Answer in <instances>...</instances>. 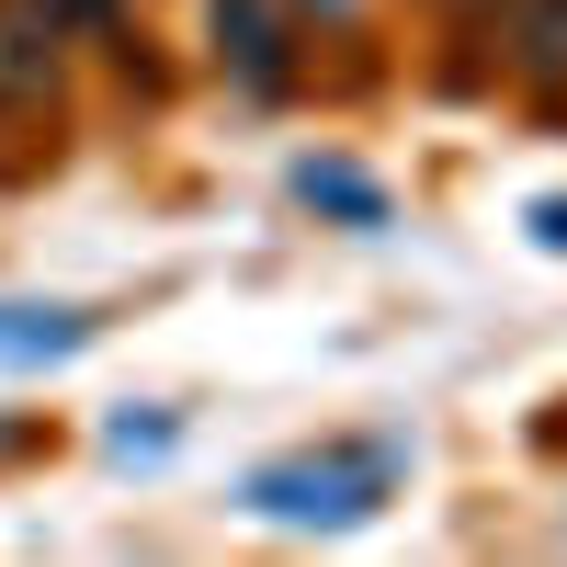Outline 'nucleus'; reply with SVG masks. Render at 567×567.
<instances>
[{"instance_id": "1", "label": "nucleus", "mask_w": 567, "mask_h": 567, "mask_svg": "<svg viewBox=\"0 0 567 567\" xmlns=\"http://www.w3.org/2000/svg\"><path fill=\"white\" fill-rule=\"evenodd\" d=\"M398 477H409V443H386V432L374 443H307V454L250 465L239 511L250 523H296V534H341V523H363V511H386Z\"/></svg>"}, {"instance_id": "2", "label": "nucleus", "mask_w": 567, "mask_h": 567, "mask_svg": "<svg viewBox=\"0 0 567 567\" xmlns=\"http://www.w3.org/2000/svg\"><path fill=\"white\" fill-rule=\"evenodd\" d=\"M216 45H227V69H239L250 91L284 80V12L272 0H216Z\"/></svg>"}, {"instance_id": "3", "label": "nucleus", "mask_w": 567, "mask_h": 567, "mask_svg": "<svg viewBox=\"0 0 567 567\" xmlns=\"http://www.w3.org/2000/svg\"><path fill=\"white\" fill-rule=\"evenodd\" d=\"M296 205H318V216H341V227H386V182H363L352 159H296Z\"/></svg>"}, {"instance_id": "4", "label": "nucleus", "mask_w": 567, "mask_h": 567, "mask_svg": "<svg viewBox=\"0 0 567 567\" xmlns=\"http://www.w3.org/2000/svg\"><path fill=\"white\" fill-rule=\"evenodd\" d=\"M91 307H0V363H58V352H80L91 341Z\"/></svg>"}, {"instance_id": "5", "label": "nucleus", "mask_w": 567, "mask_h": 567, "mask_svg": "<svg viewBox=\"0 0 567 567\" xmlns=\"http://www.w3.org/2000/svg\"><path fill=\"white\" fill-rule=\"evenodd\" d=\"M171 443H182L171 409H114V420H103V454H114V465H159Z\"/></svg>"}, {"instance_id": "6", "label": "nucleus", "mask_w": 567, "mask_h": 567, "mask_svg": "<svg viewBox=\"0 0 567 567\" xmlns=\"http://www.w3.org/2000/svg\"><path fill=\"white\" fill-rule=\"evenodd\" d=\"M511 45L523 69H567V0H511Z\"/></svg>"}, {"instance_id": "7", "label": "nucleus", "mask_w": 567, "mask_h": 567, "mask_svg": "<svg viewBox=\"0 0 567 567\" xmlns=\"http://www.w3.org/2000/svg\"><path fill=\"white\" fill-rule=\"evenodd\" d=\"M523 227H534V250H567V194H534Z\"/></svg>"}, {"instance_id": "8", "label": "nucleus", "mask_w": 567, "mask_h": 567, "mask_svg": "<svg viewBox=\"0 0 567 567\" xmlns=\"http://www.w3.org/2000/svg\"><path fill=\"white\" fill-rule=\"evenodd\" d=\"M34 12H45V23H103L114 0H34Z\"/></svg>"}, {"instance_id": "9", "label": "nucleus", "mask_w": 567, "mask_h": 567, "mask_svg": "<svg viewBox=\"0 0 567 567\" xmlns=\"http://www.w3.org/2000/svg\"><path fill=\"white\" fill-rule=\"evenodd\" d=\"M318 12H352V0H318Z\"/></svg>"}]
</instances>
